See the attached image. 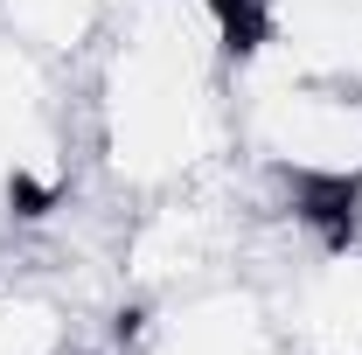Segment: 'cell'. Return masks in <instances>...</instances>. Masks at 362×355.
Masks as SVG:
<instances>
[{
    "mask_svg": "<svg viewBox=\"0 0 362 355\" xmlns=\"http://www.w3.org/2000/svg\"><path fill=\"white\" fill-rule=\"evenodd\" d=\"M237 168H251L272 209L341 230L362 188V91L251 49L237 77Z\"/></svg>",
    "mask_w": 362,
    "mask_h": 355,
    "instance_id": "obj_2",
    "label": "cell"
},
{
    "mask_svg": "<svg viewBox=\"0 0 362 355\" xmlns=\"http://www.w3.org/2000/svg\"><path fill=\"white\" fill-rule=\"evenodd\" d=\"M258 0H119L77 63L84 161L126 209L237 168V77Z\"/></svg>",
    "mask_w": 362,
    "mask_h": 355,
    "instance_id": "obj_1",
    "label": "cell"
},
{
    "mask_svg": "<svg viewBox=\"0 0 362 355\" xmlns=\"http://www.w3.org/2000/svg\"><path fill=\"white\" fill-rule=\"evenodd\" d=\"M84 168L90 161L77 63L35 49L0 21V195L21 223V237L70 209Z\"/></svg>",
    "mask_w": 362,
    "mask_h": 355,
    "instance_id": "obj_3",
    "label": "cell"
},
{
    "mask_svg": "<svg viewBox=\"0 0 362 355\" xmlns=\"http://www.w3.org/2000/svg\"><path fill=\"white\" fill-rule=\"evenodd\" d=\"M0 355H105V349L90 342V313L77 286L0 265Z\"/></svg>",
    "mask_w": 362,
    "mask_h": 355,
    "instance_id": "obj_6",
    "label": "cell"
},
{
    "mask_svg": "<svg viewBox=\"0 0 362 355\" xmlns=\"http://www.w3.org/2000/svg\"><path fill=\"white\" fill-rule=\"evenodd\" d=\"M258 49L362 91V0H258Z\"/></svg>",
    "mask_w": 362,
    "mask_h": 355,
    "instance_id": "obj_5",
    "label": "cell"
},
{
    "mask_svg": "<svg viewBox=\"0 0 362 355\" xmlns=\"http://www.w3.org/2000/svg\"><path fill=\"white\" fill-rule=\"evenodd\" d=\"M21 244V223H14V209H7V195H0V265H7V251Z\"/></svg>",
    "mask_w": 362,
    "mask_h": 355,
    "instance_id": "obj_7",
    "label": "cell"
},
{
    "mask_svg": "<svg viewBox=\"0 0 362 355\" xmlns=\"http://www.w3.org/2000/svg\"><path fill=\"white\" fill-rule=\"evenodd\" d=\"M286 355H362V244L293 216V251L258 272Z\"/></svg>",
    "mask_w": 362,
    "mask_h": 355,
    "instance_id": "obj_4",
    "label": "cell"
}]
</instances>
